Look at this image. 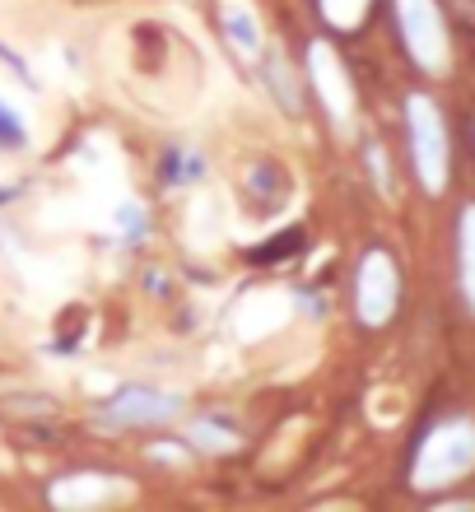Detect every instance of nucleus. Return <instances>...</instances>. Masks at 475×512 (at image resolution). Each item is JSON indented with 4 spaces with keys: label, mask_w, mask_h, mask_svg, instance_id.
<instances>
[{
    "label": "nucleus",
    "mask_w": 475,
    "mask_h": 512,
    "mask_svg": "<svg viewBox=\"0 0 475 512\" xmlns=\"http://www.w3.org/2000/svg\"><path fill=\"white\" fill-rule=\"evenodd\" d=\"M471 471H475V419L452 415L438 419L434 429L420 438L415 461H410V485L420 494H434V489L466 480Z\"/></svg>",
    "instance_id": "nucleus-1"
},
{
    "label": "nucleus",
    "mask_w": 475,
    "mask_h": 512,
    "mask_svg": "<svg viewBox=\"0 0 475 512\" xmlns=\"http://www.w3.org/2000/svg\"><path fill=\"white\" fill-rule=\"evenodd\" d=\"M406 135H410V163L420 177L424 196H443L452 173V145H448V122L429 94L406 98Z\"/></svg>",
    "instance_id": "nucleus-2"
},
{
    "label": "nucleus",
    "mask_w": 475,
    "mask_h": 512,
    "mask_svg": "<svg viewBox=\"0 0 475 512\" xmlns=\"http://www.w3.org/2000/svg\"><path fill=\"white\" fill-rule=\"evenodd\" d=\"M392 5H396V28H401L410 61L424 75H448L452 38H448V19L438 10V0H392Z\"/></svg>",
    "instance_id": "nucleus-3"
},
{
    "label": "nucleus",
    "mask_w": 475,
    "mask_h": 512,
    "mask_svg": "<svg viewBox=\"0 0 475 512\" xmlns=\"http://www.w3.org/2000/svg\"><path fill=\"white\" fill-rule=\"evenodd\" d=\"M396 303H401V270H396L392 252L382 247H368L359 256V270H354V312L368 331H378L396 317Z\"/></svg>",
    "instance_id": "nucleus-4"
},
{
    "label": "nucleus",
    "mask_w": 475,
    "mask_h": 512,
    "mask_svg": "<svg viewBox=\"0 0 475 512\" xmlns=\"http://www.w3.org/2000/svg\"><path fill=\"white\" fill-rule=\"evenodd\" d=\"M182 396L177 391H159V387H122L112 391L108 401L94 410V424L108 429H145V424H173L182 415Z\"/></svg>",
    "instance_id": "nucleus-5"
},
{
    "label": "nucleus",
    "mask_w": 475,
    "mask_h": 512,
    "mask_svg": "<svg viewBox=\"0 0 475 512\" xmlns=\"http://www.w3.org/2000/svg\"><path fill=\"white\" fill-rule=\"evenodd\" d=\"M308 75H313V89L326 108V122L336 126L340 135H350L354 131V84L331 42H313L308 47Z\"/></svg>",
    "instance_id": "nucleus-6"
},
{
    "label": "nucleus",
    "mask_w": 475,
    "mask_h": 512,
    "mask_svg": "<svg viewBox=\"0 0 475 512\" xmlns=\"http://www.w3.org/2000/svg\"><path fill=\"white\" fill-rule=\"evenodd\" d=\"M261 80H266L271 98L280 103V112L299 117L303 112V84H299V75H294V66H289V56L280 52V47H266V56H261Z\"/></svg>",
    "instance_id": "nucleus-7"
},
{
    "label": "nucleus",
    "mask_w": 475,
    "mask_h": 512,
    "mask_svg": "<svg viewBox=\"0 0 475 512\" xmlns=\"http://www.w3.org/2000/svg\"><path fill=\"white\" fill-rule=\"evenodd\" d=\"M108 494H131V489L112 485L108 475H70V480H56L47 499L56 508H84V503H98V499H108Z\"/></svg>",
    "instance_id": "nucleus-8"
},
{
    "label": "nucleus",
    "mask_w": 475,
    "mask_h": 512,
    "mask_svg": "<svg viewBox=\"0 0 475 512\" xmlns=\"http://www.w3.org/2000/svg\"><path fill=\"white\" fill-rule=\"evenodd\" d=\"M457 289H462V303L475 312V205L457 215Z\"/></svg>",
    "instance_id": "nucleus-9"
},
{
    "label": "nucleus",
    "mask_w": 475,
    "mask_h": 512,
    "mask_svg": "<svg viewBox=\"0 0 475 512\" xmlns=\"http://www.w3.org/2000/svg\"><path fill=\"white\" fill-rule=\"evenodd\" d=\"M219 24H224V38H229L243 56H257L261 47H266V42H261L257 14L243 10V5H224V10H219Z\"/></svg>",
    "instance_id": "nucleus-10"
},
{
    "label": "nucleus",
    "mask_w": 475,
    "mask_h": 512,
    "mask_svg": "<svg viewBox=\"0 0 475 512\" xmlns=\"http://www.w3.org/2000/svg\"><path fill=\"white\" fill-rule=\"evenodd\" d=\"M163 182L168 187H191V182H201L205 177V159L196 145H173L168 154H163Z\"/></svg>",
    "instance_id": "nucleus-11"
},
{
    "label": "nucleus",
    "mask_w": 475,
    "mask_h": 512,
    "mask_svg": "<svg viewBox=\"0 0 475 512\" xmlns=\"http://www.w3.org/2000/svg\"><path fill=\"white\" fill-rule=\"evenodd\" d=\"M187 438L201 447V452H233V447H238V433H233L229 424H219V419H191Z\"/></svg>",
    "instance_id": "nucleus-12"
},
{
    "label": "nucleus",
    "mask_w": 475,
    "mask_h": 512,
    "mask_svg": "<svg viewBox=\"0 0 475 512\" xmlns=\"http://www.w3.org/2000/svg\"><path fill=\"white\" fill-rule=\"evenodd\" d=\"M373 0H322V19L331 28H345V33H354V28L364 24V14Z\"/></svg>",
    "instance_id": "nucleus-13"
},
{
    "label": "nucleus",
    "mask_w": 475,
    "mask_h": 512,
    "mask_svg": "<svg viewBox=\"0 0 475 512\" xmlns=\"http://www.w3.org/2000/svg\"><path fill=\"white\" fill-rule=\"evenodd\" d=\"M24 145H28V126H24V117H19V112H14L10 103L0 98V149H5V154H19Z\"/></svg>",
    "instance_id": "nucleus-14"
},
{
    "label": "nucleus",
    "mask_w": 475,
    "mask_h": 512,
    "mask_svg": "<svg viewBox=\"0 0 475 512\" xmlns=\"http://www.w3.org/2000/svg\"><path fill=\"white\" fill-rule=\"evenodd\" d=\"M112 224H117V229L126 233V243H140V238L150 233V219H145V210H140L136 201H122V205H117Z\"/></svg>",
    "instance_id": "nucleus-15"
},
{
    "label": "nucleus",
    "mask_w": 475,
    "mask_h": 512,
    "mask_svg": "<svg viewBox=\"0 0 475 512\" xmlns=\"http://www.w3.org/2000/svg\"><path fill=\"white\" fill-rule=\"evenodd\" d=\"M368 163H373V182L382 196H392V163L382 159V145H368Z\"/></svg>",
    "instance_id": "nucleus-16"
},
{
    "label": "nucleus",
    "mask_w": 475,
    "mask_h": 512,
    "mask_svg": "<svg viewBox=\"0 0 475 512\" xmlns=\"http://www.w3.org/2000/svg\"><path fill=\"white\" fill-rule=\"evenodd\" d=\"M10 196H14V191H0V201H10Z\"/></svg>",
    "instance_id": "nucleus-17"
}]
</instances>
